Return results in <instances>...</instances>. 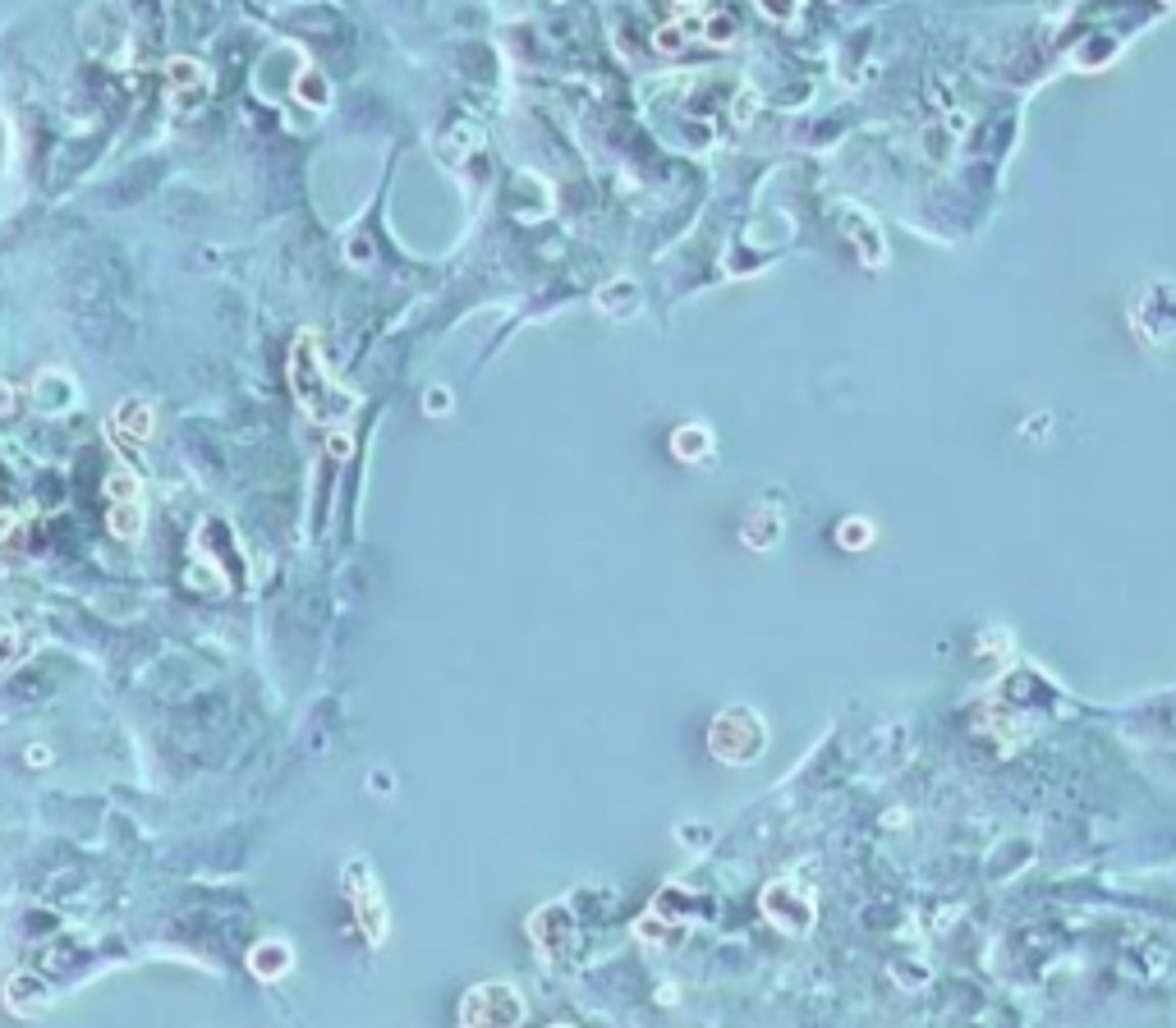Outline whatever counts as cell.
Wrapping results in <instances>:
<instances>
[{
	"label": "cell",
	"mask_w": 1176,
	"mask_h": 1028,
	"mask_svg": "<svg viewBox=\"0 0 1176 1028\" xmlns=\"http://www.w3.org/2000/svg\"><path fill=\"white\" fill-rule=\"evenodd\" d=\"M286 376H290V391H295V404L304 409V418L322 422V427H341L359 409V391L341 386L331 376V367H326L317 330H299L295 336L290 358H286Z\"/></svg>",
	"instance_id": "obj_1"
},
{
	"label": "cell",
	"mask_w": 1176,
	"mask_h": 1028,
	"mask_svg": "<svg viewBox=\"0 0 1176 1028\" xmlns=\"http://www.w3.org/2000/svg\"><path fill=\"white\" fill-rule=\"evenodd\" d=\"M768 749V721L754 712L750 703H731L713 716L708 725V753L726 767H750Z\"/></svg>",
	"instance_id": "obj_2"
},
{
	"label": "cell",
	"mask_w": 1176,
	"mask_h": 1028,
	"mask_svg": "<svg viewBox=\"0 0 1176 1028\" xmlns=\"http://www.w3.org/2000/svg\"><path fill=\"white\" fill-rule=\"evenodd\" d=\"M524 1024V996L510 982H478L460 1000V1028H519Z\"/></svg>",
	"instance_id": "obj_3"
},
{
	"label": "cell",
	"mask_w": 1176,
	"mask_h": 1028,
	"mask_svg": "<svg viewBox=\"0 0 1176 1028\" xmlns=\"http://www.w3.org/2000/svg\"><path fill=\"white\" fill-rule=\"evenodd\" d=\"M763 914L768 923H777L781 932L805 936L814 927V890H805L800 881H772L763 890Z\"/></svg>",
	"instance_id": "obj_4"
},
{
	"label": "cell",
	"mask_w": 1176,
	"mask_h": 1028,
	"mask_svg": "<svg viewBox=\"0 0 1176 1028\" xmlns=\"http://www.w3.org/2000/svg\"><path fill=\"white\" fill-rule=\"evenodd\" d=\"M212 97V73L194 55H170L166 60V101L170 110H198Z\"/></svg>",
	"instance_id": "obj_5"
},
{
	"label": "cell",
	"mask_w": 1176,
	"mask_h": 1028,
	"mask_svg": "<svg viewBox=\"0 0 1176 1028\" xmlns=\"http://www.w3.org/2000/svg\"><path fill=\"white\" fill-rule=\"evenodd\" d=\"M363 872V863H350V899H354V914H359V927H363V936H368L372 945H381L387 941V909H381V895H377V886H372V877H359Z\"/></svg>",
	"instance_id": "obj_6"
},
{
	"label": "cell",
	"mask_w": 1176,
	"mask_h": 1028,
	"mask_svg": "<svg viewBox=\"0 0 1176 1028\" xmlns=\"http://www.w3.org/2000/svg\"><path fill=\"white\" fill-rule=\"evenodd\" d=\"M528 936L538 941V950L552 960V955H565L574 945V918L565 905H547L528 918Z\"/></svg>",
	"instance_id": "obj_7"
},
{
	"label": "cell",
	"mask_w": 1176,
	"mask_h": 1028,
	"mask_svg": "<svg viewBox=\"0 0 1176 1028\" xmlns=\"http://www.w3.org/2000/svg\"><path fill=\"white\" fill-rule=\"evenodd\" d=\"M111 431L124 441V446H143V441H152V431H157V409H152L148 400H139V395H130V400H120V409L111 413Z\"/></svg>",
	"instance_id": "obj_8"
},
{
	"label": "cell",
	"mask_w": 1176,
	"mask_h": 1028,
	"mask_svg": "<svg viewBox=\"0 0 1176 1028\" xmlns=\"http://www.w3.org/2000/svg\"><path fill=\"white\" fill-rule=\"evenodd\" d=\"M781 528H786V519H781V510L772 501H759L750 505V514H745L740 523V542L750 551H772L781 542Z\"/></svg>",
	"instance_id": "obj_9"
},
{
	"label": "cell",
	"mask_w": 1176,
	"mask_h": 1028,
	"mask_svg": "<svg viewBox=\"0 0 1176 1028\" xmlns=\"http://www.w3.org/2000/svg\"><path fill=\"white\" fill-rule=\"evenodd\" d=\"M841 229H846V239H851V248L860 253L864 266H882V262H887V239H882V229L873 225L864 211H846Z\"/></svg>",
	"instance_id": "obj_10"
},
{
	"label": "cell",
	"mask_w": 1176,
	"mask_h": 1028,
	"mask_svg": "<svg viewBox=\"0 0 1176 1028\" xmlns=\"http://www.w3.org/2000/svg\"><path fill=\"white\" fill-rule=\"evenodd\" d=\"M290 969H295V945L280 941V936H267V941H258L249 950V973H253V978L280 982Z\"/></svg>",
	"instance_id": "obj_11"
},
{
	"label": "cell",
	"mask_w": 1176,
	"mask_h": 1028,
	"mask_svg": "<svg viewBox=\"0 0 1176 1028\" xmlns=\"http://www.w3.org/2000/svg\"><path fill=\"white\" fill-rule=\"evenodd\" d=\"M713 450H717V436L708 422H680L671 431V455L680 464H704V459H713Z\"/></svg>",
	"instance_id": "obj_12"
},
{
	"label": "cell",
	"mask_w": 1176,
	"mask_h": 1028,
	"mask_svg": "<svg viewBox=\"0 0 1176 1028\" xmlns=\"http://www.w3.org/2000/svg\"><path fill=\"white\" fill-rule=\"evenodd\" d=\"M5 1006H10L14 1015L33 1019L38 1010H47V987H42L38 978H29V973H19V978H10V991H5Z\"/></svg>",
	"instance_id": "obj_13"
},
{
	"label": "cell",
	"mask_w": 1176,
	"mask_h": 1028,
	"mask_svg": "<svg viewBox=\"0 0 1176 1028\" xmlns=\"http://www.w3.org/2000/svg\"><path fill=\"white\" fill-rule=\"evenodd\" d=\"M106 528H111V537H120V542H134L143 532V510H139V501H120V505H111V514H106Z\"/></svg>",
	"instance_id": "obj_14"
},
{
	"label": "cell",
	"mask_w": 1176,
	"mask_h": 1028,
	"mask_svg": "<svg viewBox=\"0 0 1176 1028\" xmlns=\"http://www.w3.org/2000/svg\"><path fill=\"white\" fill-rule=\"evenodd\" d=\"M735 37H740V23H735L731 9H708V18H704V42H708V46H731Z\"/></svg>",
	"instance_id": "obj_15"
},
{
	"label": "cell",
	"mask_w": 1176,
	"mask_h": 1028,
	"mask_svg": "<svg viewBox=\"0 0 1176 1028\" xmlns=\"http://www.w3.org/2000/svg\"><path fill=\"white\" fill-rule=\"evenodd\" d=\"M836 542H841L846 551H864L873 542V523L860 519V514H851V519L836 523Z\"/></svg>",
	"instance_id": "obj_16"
},
{
	"label": "cell",
	"mask_w": 1176,
	"mask_h": 1028,
	"mask_svg": "<svg viewBox=\"0 0 1176 1028\" xmlns=\"http://www.w3.org/2000/svg\"><path fill=\"white\" fill-rule=\"evenodd\" d=\"M295 97L304 101V106H326V101H331V88H326V79L317 69H308L295 79Z\"/></svg>",
	"instance_id": "obj_17"
},
{
	"label": "cell",
	"mask_w": 1176,
	"mask_h": 1028,
	"mask_svg": "<svg viewBox=\"0 0 1176 1028\" xmlns=\"http://www.w3.org/2000/svg\"><path fill=\"white\" fill-rule=\"evenodd\" d=\"M106 496H111V505H120V501H139V477H134L130 468H115V473L106 477Z\"/></svg>",
	"instance_id": "obj_18"
},
{
	"label": "cell",
	"mask_w": 1176,
	"mask_h": 1028,
	"mask_svg": "<svg viewBox=\"0 0 1176 1028\" xmlns=\"http://www.w3.org/2000/svg\"><path fill=\"white\" fill-rule=\"evenodd\" d=\"M653 46H658L662 55H680V51H685V46H689V33H685V28L676 23V18H671L667 28H658V33H653Z\"/></svg>",
	"instance_id": "obj_19"
},
{
	"label": "cell",
	"mask_w": 1176,
	"mask_h": 1028,
	"mask_svg": "<svg viewBox=\"0 0 1176 1028\" xmlns=\"http://www.w3.org/2000/svg\"><path fill=\"white\" fill-rule=\"evenodd\" d=\"M621 299L634 308V280H612V285H603V294H598V308H603V312H621Z\"/></svg>",
	"instance_id": "obj_20"
},
{
	"label": "cell",
	"mask_w": 1176,
	"mask_h": 1028,
	"mask_svg": "<svg viewBox=\"0 0 1176 1028\" xmlns=\"http://www.w3.org/2000/svg\"><path fill=\"white\" fill-rule=\"evenodd\" d=\"M451 400H455L451 386H432V391L423 395V413H427V418H437V413H451V409H455Z\"/></svg>",
	"instance_id": "obj_21"
},
{
	"label": "cell",
	"mask_w": 1176,
	"mask_h": 1028,
	"mask_svg": "<svg viewBox=\"0 0 1176 1028\" xmlns=\"http://www.w3.org/2000/svg\"><path fill=\"white\" fill-rule=\"evenodd\" d=\"M556 1028H570V1024H556Z\"/></svg>",
	"instance_id": "obj_22"
}]
</instances>
